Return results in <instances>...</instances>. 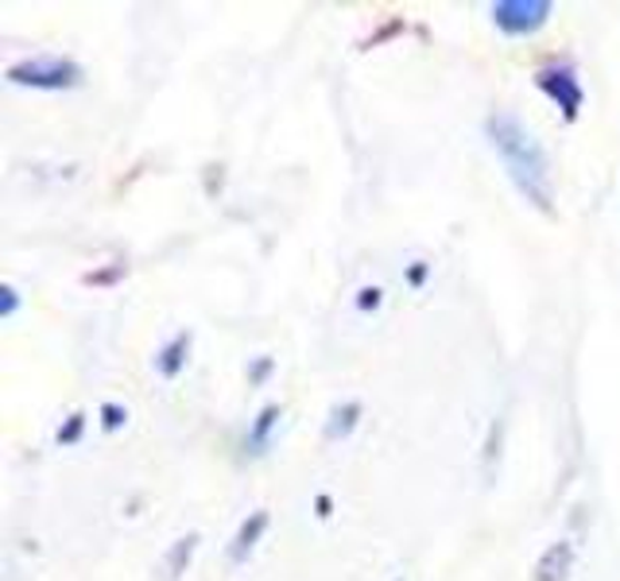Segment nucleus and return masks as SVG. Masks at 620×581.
<instances>
[{
	"label": "nucleus",
	"mask_w": 620,
	"mask_h": 581,
	"mask_svg": "<svg viewBox=\"0 0 620 581\" xmlns=\"http://www.w3.org/2000/svg\"><path fill=\"white\" fill-rule=\"evenodd\" d=\"M98 419H101V427L113 435V430H121L124 422H129V411H124L121 404H113V399H105V404L98 407Z\"/></svg>",
	"instance_id": "obj_12"
},
{
	"label": "nucleus",
	"mask_w": 620,
	"mask_h": 581,
	"mask_svg": "<svg viewBox=\"0 0 620 581\" xmlns=\"http://www.w3.org/2000/svg\"><path fill=\"white\" fill-rule=\"evenodd\" d=\"M360 415H365L360 399H345V404L329 407V422H326V438H329V442H337V438H349L353 430H357Z\"/></svg>",
	"instance_id": "obj_9"
},
{
	"label": "nucleus",
	"mask_w": 620,
	"mask_h": 581,
	"mask_svg": "<svg viewBox=\"0 0 620 581\" xmlns=\"http://www.w3.org/2000/svg\"><path fill=\"white\" fill-rule=\"evenodd\" d=\"M268 523H272V516H268V508H256V512H248L245 520H241V528H237V536H233V543H230V562H245L248 554L256 551V543L264 539V531H268Z\"/></svg>",
	"instance_id": "obj_8"
},
{
	"label": "nucleus",
	"mask_w": 620,
	"mask_h": 581,
	"mask_svg": "<svg viewBox=\"0 0 620 581\" xmlns=\"http://www.w3.org/2000/svg\"><path fill=\"white\" fill-rule=\"evenodd\" d=\"M489 16H492V23H497L500 35L528 39L551 23L555 4L551 0H497V4L489 8Z\"/></svg>",
	"instance_id": "obj_4"
},
{
	"label": "nucleus",
	"mask_w": 620,
	"mask_h": 581,
	"mask_svg": "<svg viewBox=\"0 0 620 581\" xmlns=\"http://www.w3.org/2000/svg\"><path fill=\"white\" fill-rule=\"evenodd\" d=\"M396 581H404V578H396Z\"/></svg>",
	"instance_id": "obj_20"
},
{
	"label": "nucleus",
	"mask_w": 620,
	"mask_h": 581,
	"mask_svg": "<svg viewBox=\"0 0 620 581\" xmlns=\"http://www.w3.org/2000/svg\"><path fill=\"white\" fill-rule=\"evenodd\" d=\"M4 78L12 85H23V90H43V93H62V90H78L85 82L82 62L67 59V54H31V59H20L4 70Z\"/></svg>",
	"instance_id": "obj_2"
},
{
	"label": "nucleus",
	"mask_w": 620,
	"mask_h": 581,
	"mask_svg": "<svg viewBox=\"0 0 620 581\" xmlns=\"http://www.w3.org/2000/svg\"><path fill=\"white\" fill-rule=\"evenodd\" d=\"M279 419H284V407L279 404H264L261 411H256V419L248 422V430H245V453L248 458H264V453H268Z\"/></svg>",
	"instance_id": "obj_7"
},
{
	"label": "nucleus",
	"mask_w": 620,
	"mask_h": 581,
	"mask_svg": "<svg viewBox=\"0 0 620 581\" xmlns=\"http://www.w3.org/2000/svg\"><path fill=\"white\" fill-rule=\"evenodd\" d=\"M194 551H199V531H191V536H183V539H175V543H171L167 559H163V570H167V581H175L186 567H191Z\"/></svg>",
	"instance_id": "obj_10"
},
{
	"label": "nucleus",
	"mask_w": 620,
	"mask_h": 581,
	"mask_svg": "<svg viewBox=\"0 0 620 581\" xmlns=\"http://www.w3.org/2000/svg\"><path fill=\"white\" fill-rule=\"evenodd\" d=\"M121 276H129V264H113V268L105 272H85L82 284H93V287H105V284H116Z\"/></svg>",
	"instance_id": "obj_13"
},
{
	"label": "nucleus",
	"mask_w": 620,
	"mask_h": 581,
	"mask_svg": "<svg viewBox=\"0 0 620 581\" xmlns=\"http://www.w3.org/2000/svg\"><path fill=\"white\" fill-rule=\"evenodd\" d=\"M380 303H384V290L376 287V284H368V287H360V290H357V310H360V314L380 310Z\"/></svg>",
	"instance_id": "obj_15"
},
{
	"label": "nucleus",
	"mask_w": 620,
	"mask_h": 581,
	"mask_svg": "<svg viewBox=\"0 0 620 581\" xmlns=\"http://www.w3.org/2000/svg\"><path fill=\"white\" fill-rule=\"evenodd\" d=\"M485 140L489 147L500 155L508 179L520 191V198H528L536 210L551 214L555 210V175H551V160H547V147L539 144V136L520 121L516 113H497L485 116Z\"/></svg>",
	"instance_id": "obj_1"
},
{
	"label": "nucleus",
	"mask_w": 620,
	"mask_h": 581,
	"mask_svg": "<svg viewBox=\"0 0 620 581\" xmlns=\"http://www.w3.org/2000/svg\"><path fill=\"white\" fill-rule=\"evenodd\" d=\"M396 31H404V20L384 23V28L376 31V35H368V39H365V51H368V47H376V43H384V39H388V35H396Z\"/></svg>",
	"instance_id": "obj_18"
},
{
	"label": "nucleus",
	"mask_w": 620,
	"mask_h": 581,
	"mask_svg": "<svg viewBox=\"0 0 620 581\" xmlns=\"http://www.w3.org/2000/svg\"><path fill=\"white\" fill-rule=\"evenodd\" d=\"M536 90L543 93L555 109H559L567 124H575L578 116H582L586 85H582V78H578V70L570 67V62H551V67L536 70Z\"/></svg>",
	"instance_id": "obj_3"
},
{
	"label": "nucleus",
	"mask_w": 620,
	"mask_h": 581,
	"mask_svg": "<svg viewBox=\"0 0 620 581\" xmlns=\"http://www.w3.org/2000/svg\"><path fill=\"white\" fill-rule=\"evenodd\" d=\"M82 430H85V411H70L67 422L59 427V435H54V442H59V446H78V442H82Z\"/></svg>",
	"instance_id": "obj_11"
},
{
	"label": "nucleus",
	"mask_w": 620,
	"mask_h": 581,
	"mask_svg": "<svg viewBox=\"0 0 620 581\" xmlns=\"http://www.w3.org/2000/svg\"><path fill=\"white\" fill-rule=\"evenodd\" d=\"M575 543L570 539H559V543H551L543 554H539L536 570H531V581H567L570 574H575Z\"/></svg>",
	"instance_id": "obj_6"
},
{
	"label": "nucleus",
	"mask_w": 620,
	"mask_h": 581,
	"mask_svg": "<svg viewBox=\"0 0 620 581\" xmlns=\"http://www.w3.org/2000/svg\"><path fill=\"white\" fill-rule=\"evenodd\" d=\"M272 368H276V357H256L253 365H248V384H253V388H261V384L272 376Z\"/></svg>",
	"instance_id": "obj_16"
},
{
	"label": "nucleus",
	"mask_w": 620,
	"mask_h": 581,
	"mask_svg": "<svg viewBox=\"0 0 620 581\" xmlns=\"http://www.w3.org/2000/svg\"><path fill=\"white\" fill-rule=\"evenodd\" d=\"M314 508H318V520H329V516H334V500H329L326 492H322V497L314 500Z\"/></svg>",
	"instance_id": "obj_19"
},
{
	"label": "nucleus",
	"mask_w": 620,
	"mask_h": 581,
	"mask_svg": "<svg viewBox=\"0 0 620 581\" xmlns=\"http://www.w3.org/2000/svg\"><path fill=\"white\" fill-rule=\"evenodd\" d=\"M16 314H20V290L12 284L0 287V322H12Z\"/></svg>",
	"instance_id": "obj_14"
},
{
	"label": "nucleus",
	"mask_w": 620,
	"mask_h": 581,
	"mask_svg": "<svg viewBox=\"0 0 620 581\" xmlns=\"http://www.w3.org/2000/svg\"><path fill=\"white\" fill-rule=\"evenodd\" d=\"M427 276H430V264H427V261H415V264H407V287H415V290H419L423 284H427Z\"/></svg>",
	"instance_id": "obj_17"
},
{
	"label": "nucleus",
	"mask_w": 620,
	"mask_h": 581,
	"mask_svg": "<svg viewBox=\"0 0 620 581\" xmlns=\"http://www.w3.org/2000/svg\"><path fill=\"white\" fill-rule=\"evenodd\" d=\"M191 345H194L191 329H179V334H171L167 342L155 349L152 368L163 376V380H179V376H183V368H186V360H191Z\"/></svg>",
	"instance_id": "obj_5"
}]
</instances>
